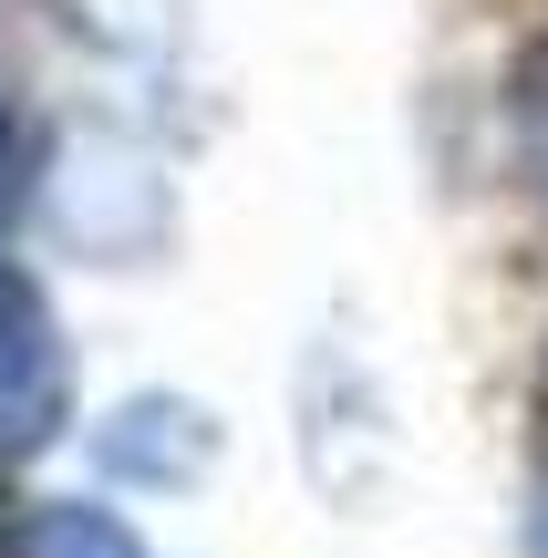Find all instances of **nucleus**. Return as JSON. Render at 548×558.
I'll use <instances>...</instances> for the list:
<instances>
[{"label": "nucleus", "mask_w": 548, "mask_h": 558, "mask_svg": "<svg viewBox=\"0 0 548 558\" xmlns=\"http://www.w3.org/2000/svg\"><path fill=\"white\" fill-rule=\"evenodd\" d=\"M62 424H73V341H62L41 279L0 259V465L41 456Z\"/></svg>", "instance_id": "obj_1"}, {"label": "nucleus", "mask_w": 548, "mask_h": 558, "mask_svg": "<svg viewBox=\"0 0 548 558\" xmlns=\"http://www.w3.org/2000/svg\"><path fill=\"white\" fill-rule=\"evenodd\" d=\"M11 558H145V538L114 518V507H94V497H62V507H32V518H21Z\"/></svg>", "instance_id": "obj_2"}, {"label": "nucleus", "mask_w": 548, "mask_h": 558, "mask_svg": "<svg viewBox=\"0 0 548 558\" xmlns=\"http://www.w3.org/2000/svg\"><path fill=\"white\" fill-rule=\"evenodd\" d=\"M517 156H528V186L548 197V52L517 62Z\"/></svg>", "instance_id": "obj_3"}, {"label": "nucleus", "mask_w": 548, "mask_h": 558, "mask_svg": "<svg viewBox=\"0 0 548 558\" xmlns=\"http://www.w3.org/2000/svg\"><path fill=\"white\" fill-rule=\"evenodd\" d=\"M21 207H32V135L0 114V239H11V218H21Z\"/></svg>", "instance_id": "obj_4"}, {"label": "nucleus", "mask_w": 548, "mask_h": 558, "mask_svg": "<svg viewBox=\"0 0 548 558\" xmlns=\"http://www.w3.org/2000/svg\"><path fill=\"white\" fill-rule=\"evenodd\" d=\"M528 548H538V558H548V486H538V527H528Z\"/></svg>", "instance_id": "obj_5"}, {"label": "nucleus", "mask_w": 548, "mask_h": 558, "mask_svg": "<svg viewBox=\"0 0 548 558\" xmlns=\"http://www.w3.org/2000/svg\"><path fill=\"white\" fill-rule=\"evenodd\" d=\"M11 538H21V527H11V497H0V558H11Z\"/></svg>", "instance_id": "obj_6"}, {"label": "nucleus", "mask_w": 548, "mask_h": 558, "mask_svg": "<svg viewBox=\"0 0 548 558\" xmlns=\"http://www.w3.org/2000/svg\"><path fill=\"white\" fill-rule=\"evenodd\" d=\"M538 435H548V373H538Z\"/></svg>", "instance_id": "obj_7"}]
</instances>
